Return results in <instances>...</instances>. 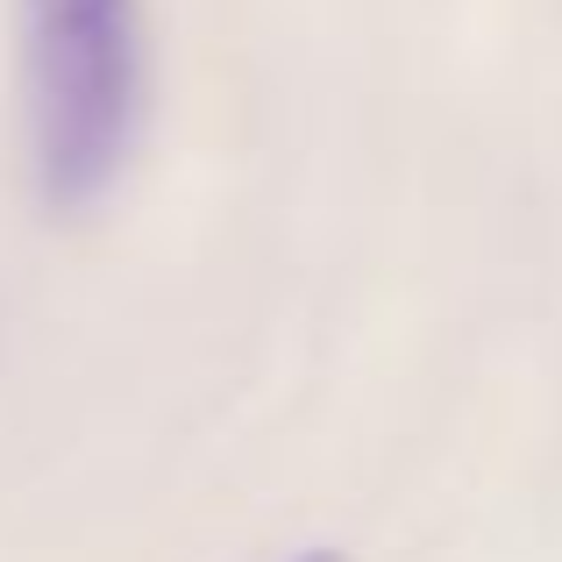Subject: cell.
Here are the masks:
<instances>
[{
  "label": "cell",
  "mask_w": 562,
  "mask_h": 562,
  "mask_svg": "<svg viewBox=\"0 0 562 562\" xmlns=\"http://www.w3.org/2000/svg\"><path fill=\"white\" fill-rule=\"evenodd\" d=\"M22 8L29 179L50 214H93L122 186L150 108L143 0H14Z\"/></svg>",
  "instance_id": "6da1fadb"
},
{
  "label": "cell",
  "mask_w": 562,
  "mask_h": 562,
  "mask_svg": "<svg viewBox=\"0 0 562 562\" xmlns=\"http://www.w3.org/2000/svg\"><path fill=\"white\" fill-rule=\"evenodd\" d=\"M300 562H342V555H328V549H314V555H300Z\"/></svg>",
  "instance_id": "7a4b0ae2"
}]
</instances>
